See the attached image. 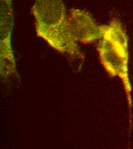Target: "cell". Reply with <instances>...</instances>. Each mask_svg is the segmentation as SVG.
<instances>
[{
  "label": "cell",
  "instance_id": "3957f363",
  "mask_svg": "<svg viewBox=\"0 0 133 149\" xmlns=\"http://www.w3.org/2000/svg\"><path fill=\"white\" fill-rule=\"evenodd\" d=\"M0 63L3 78L16 75V63L12 46L14 27L13 0H0Z\"/></svg>",
  "mask_w": 133,
  "mask_h": 149
},
{
  "label": "cell",
  "instance_id": "7a4b0ae2",
  "mask_svg": "<svg viewBox=\"0 0 133 149\" xmlns=\"http://www.w3.org/2000/svg\"><path fill=\"white\" fill-rule=\"evenodd\" d=\"M103 35L97 45L100 63L111 77L118 76L122 81L126 95L132 120L133 101L129 74V38L121 22L113 19L103 25Z\"/></svg>",
  "mask_w": 133,
  "mask_h": 149
},
{
  "label": "cell",
  "instance_id": "277c9868",
  "mask_svg": "<svg viewBox=\"0 0 133 149\" xmlns=\"http://www.w3.org/2000/svg\"><path fill=\"white\" fill-rule=\"evenodd\" d=\"M68 16L72 33L77 42L88 44L101 38L103 26L99 25L88 12L72 8Z\"/></svg>",
  "mask_w": 133,
  "mask_h": 149
},
{
  "label": "cell",
  "instance_id": "6da1fadb",
  "mask_svg": "<svg viewBox=\"0 0 133 149\" xmlns=\"http://www.w3.org/2000/svg\"><path fill=\"white\" fill-rule=\"evenodd\" d=\"M32 13L38 37L59 53L83 57L63 0H35Z\"/></svg>",
  "mask_w": 133,
  "mask_h": 149
}]
</instances>
